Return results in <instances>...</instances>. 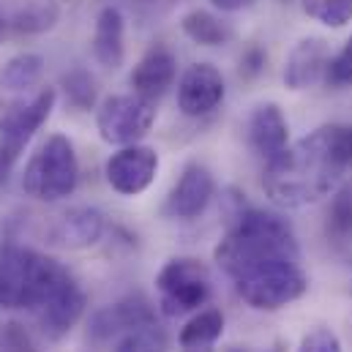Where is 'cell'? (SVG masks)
I'll return each mask as SVG.
<instances>
[{
	"mask_svg": "<svg viewBox=\"0 0 352 352\" xmlns=\"http://www.w3.org/2000/svg\"><path fill=\"white\" fill-rule=\"evenodd\" d=\"M213 257L232 278L241 300L257 311L284 309L309 289L298 238L278 213L260 208L241 210Z\"/></svg>",
	"mask_w": 352,
	"mask_h": 352,
	"instance_id": "6da1fadb",
	"label": "cell"
},
{
	"mask_svg": "<svg viewBox=\"0 0 352 352\" xmlns=\"http://www.w3.org/2000/svg\"><path fill=\"white\" fill-rule=\"evenodd\" d=\"M352 164V129L328 123L287 145L265 164V194L281 208H303L328 197Z\"/></svg>",
	"mask_w": 352,
	"mask_h": 352,
	"instance_id": "7a4b0ae2",
	"label": "cell"
},
{
	"mask_svg": "<svg viewBox=\"0 0 352 352\" xmlns=\"http://www.w3.org/2000/svg\"><path fill=\"white\" fill-rule=\"evenodd\" d=\"M72 276V270L58 260L19 246H0V309L8 311H38L52 292Z\"/></svg>",
	"mask_w": 352,
	"mask_h": 352,
	"instance_id": "3957f363",
	"label": "cell"
},
{
	"mask_svg": "<svg viewBox=\"0 0 352 352\" xmlns=\"http://www.w3.org/2000/svg\"><path fill=\"white\" fill-rule=\"evenodd\" d=\"M80 183V159L69 137L52 134L28 159L22 170V191L38 202H58L74 194Z\"/></svg>",
	"mask_w": 352,
	"mask_h": 352,
	"instance_id": "277c9868",
	"label": "cell"
},
{
	"mask_svg": "<svg viewBox=\"0 0 352 352\" xmlns=\"http://www.w3.org/2000/svg\"><path fill=\"white\" fill-rule=\"evenodd\" d=\"M156 289H159V306L167 317L197 311L210 300L213 292V278L205 263L194 257H173L170 263L156 276Z\"/></svg>",
	"mask_w": 352,
	"mask_h": 352,
	"instance_id": "5b68a950",
	"label": "cell"
},
{
	"mask_svg": "<svg viewBox=\"0 0 352 352\" xmlns=\"http://www.w3.org/2000/svg\"><path fill=\"white\" fill-rule=\"evenodd\" d=\"M156 120V101L137 93L107 96L96 109V129L109 145H137Z\"/></svg>",
	"mask_w": 352,
	"mask_h": 352,
	"instance_id": "8992f818",
	"label": "cell"
},
{
	"mask_svg": "<svg viewBox=\"0 0 352 352\" xmlns=\"http://www.w3.org/2000/svg\"><path fill=\"white\" fill-rule=\"evenodd\" d=\"M55 101H58L55 88H41L30 98H19V101L8 104V109L0 118V156H6L8 162L16 164L25 145L50 120Z\"/></svg>",
	"mask_w": 352,
	"mask_h": 352,
	"instance_id": "52a82bcc",
	"label": "cell"
},
{
	"mask_svg": "<svg viewBox=\"0 0 352 352\" xmlns=\"http://www.w3.org/2000/svg\"><path fill=\"white\" fill-rule=\"evenodd\" d=\"M156 173H159V153L140 142L115 151L104 164L107 183L112 186V191L123 197H140L142 191H148L151 183L156 180Z\"/></svg>",
	"mask_w": 352,
	"mask_h": 352,
	"instance_id": "ba28073f",
	"label": "cell"
},
{
	"mask_svg": "<svg viewBox=\"0 0 352 352\" xmlns=\"http://www.w3.org/2000/svg\"><path fill=\"white\" fill-rule=\"evenodd\" d=\"M213 197H216V180L210 170L199 162H191L183 167L173 191L167 194L164 216L177 221H194L208 210Z\"/></svg>",
	"mask_w": 352,
	"mask_h": 352,
	"instance_id": "9c48e42d",
	"label": "cell"
},
{
	"mask_svg": "<svg viewBox=\"0 0 352 352\" xmlns=\"http://www.w3.org/2000/svg\"><path fill=\"white\" fill-rule=\"evenodd\" d=\"M224 74L213 63H191L177 82V107L186 118H202L224 101Z\"/></svg>",
	"mask_w": 352,
	"mask_h": 352,
	"instance_id": "30bf717a",
	"label": "cell"
},
{
	"mask_svg": "<svg viewBox=\"0 0 352 352\" xmlns=\"http://www.w3.org/2000/svg\"><path fill=\"white\" fill-rule=\"evenodd\" d=\"M177 80V58L175 52L164 44L156 41L148 47V52L140 58V63L131 72V88L137 96L159 101Z\"/></svg>",
	"mask_w": 352,
	"mask_h": 352,
	"instance_id": "8fae6325",
	"label": "cell"
},
{
	"mask_svg": "<svg viewBox=\"0 0 352 352\" xmlns=\"http://www.w3.org/2000/svg\"><path fill=\"white\" fill-rule=\"evenodd\" d=\"M85 314V292L77 284L74 276H69L55 292L52 298L36 311V320L41 325V331L50 339H63Z\"/></svg>",
	"mask_w": 352,
	"mask_h": 352,
	"instance_id": "7c38bea8",
	"label": "cell"
},
{
	"mask_svg": "<svg viewBox=\"0 0 352 352\" xmlns=\"http://www.w3.org/2000/svg\"><path fill=\"white\" fill-rule=\"evenodd\" d=\"M328 63H331V52H328L325 38L306 36L287 55V63H284V85L289 90L311 88L320 80H325Z\"/></svg>",
	"mask_w": 352,
	"mask_h": 352,
	"instance_id": "4fadbf2b",
	"label": "cell"
},
{
	"mask_svg": "<svg viewBox=\"0 0 352 352\" xmlns=\"http://www.w3.org/2000/svg\"><path fill=\"white\" fill-rule=\"evenodd\" d=\"M60 19V0H0V30L41 36Z\"/></svg>",
	"mask_w": 352,
	"mask_h": 352,
	"instance_id": "5bb4252c",
	"label": "cell"
},
{
	"mask_svg": "<svg viewBox=\"0 0 352 352\" xmlns=\"http://www.w3.org/2000/svg\"><path fill=\"white\" fill-rule=\"evenodd\" d=\"M148 322H156V314L151 309V303L142 298V295H129L101 311L93 314L90 320V336L96 342H109L112 336H120L131 328H140V325H148Z\"/></svg>",
	"mask_w": 352,
	"mask_h": 352,
	"instance_id": "9a60e30c",
	"label": "cell"
},
{
	"mask_svg": "<svg viewBox=\"0 0 352 352\" xmlns=\"http://www.w3.org/2000/svg\"><path fill=\"white\" fill-rule=\"evenodd\" d=\"M90 50L98 66L115 72L126 60V16L118 6H104L93 22Z\"/></svg>",
	"mask_w": 352,
	"mask_h": 352,
	"instance_id": "2e32d148",
	"label": "cell"
},
{
	"mask_svg": "<svg viewBox=\"0 0 352 352\" xmlns=\"http://www.w3.org/2000/svg\"><path fill=\"white\" fill-rule=\"evenodd\" d=\"M249 145L254 148V153L260 159H265V164L287 151L289 126H287V118L278 104L265 101L260 107H254V112L249 118Z\"/></svg>",
	"mask_w": 352,
	"mask_h": 352,
	"instance_id": "e0dca14e",
	"label": "cell"
},
{
	"mask_svg": "<svg viewBox=\"0 0 352 352\" xmlns=\"http://www.w3.org/2000/svg\"><path fill=\"white\" fill-rule=\"evenodd\" d=\"M107 221L104 213L96 208H72L55 219L50 227V238L55 246L63 249H90L104 238Z\"/></svg>",
	"mask_w": 352,
	"mask_h": 352,
	"instance_id": "ac0fdd59",
	"label": "cell"
},
{
	"mask_svg": "<svg viewBox=\"0 0 352 352\" xmlns=\"http://www.w3.org/2000/svg\"><path fill=\"white\" fill-rule=\"evenodd\" d=\"M180 30L199 47H221L232 41V28L205 8H191L180 19Z\"/></svg>",
	"mask_w": 352,
	"mask_h": 352,
	"instance_id": "d6986e66",
	"label": "cell"
},
{
	"mask_svg": "<svg viewBox=\"0 0 352 352\" xmlns=\"http://www.w3.org/2000/svg\"><path fill=\"white\" fill-rule=\"evenodd\" d=\"M41 77H44V58L38 52H19L3 66L0 85L14 93H25V90L36 88Z\"/></svg>",
	"mask_w": 352,
	"mask_h": 352,
	"instance_id": "ffe728a7",
	"label": "cell"
},
{
	"mask_svg": "<svg viewBox=\"0 0 352 352\" xmlns=\"http://www.w3.org/2000/svg\"><path fill=\"white\" fill-rule=\"evenodd\" d=\"M224 333V314L219 309H202L180 328V347H213Z\"/></svg>",
	"mask_w": 352,
	"mask_h": 352,
	"instance_id": "44dd1931",
	"label": "cell"
},
{
	"mask_svg": "<svg viewBox=\"0 0 352 352\" xmlns=\"http://www.w3.org/2000/svg\"><path fill=\"white\" fill-rule=\"evenodd\" d=\"M112 352H167V336L156 322H148L120 333Z\"/></svg>",
	"mask_w": 352,
	"mask_h": 352,
	"instance_id": "7402d4cb",
	"label": "cell"
},
{
	"mask_svg": "<svg viewBox=\"0 0 352 352\" xmlns=\"http://www.w3.org/2000/svg\"><path fill=\"white\" fill-rule=\"evenodd\" d=\"M328 235L336 243L352 238V183H344L328 208Z\"/></svg>",
	"mask_w": 352,
	"mask_h": 352,
	"instance_id": "603a6c76",
	"label": "cell"
},
{
	"mask_svg": "<svg viewBox=\"0 0 352 352\" xmlns=\"http://www.w3.org/2000/svg\"><path fill=\"white\" fill-rule=\"evenodd\" d=\"M300 8L306 16L333 30L352 22V0H300Z\"/></svg>",
	"mask_w": 352,
	"mask_h": 352,
	"instance_id": "cb8c5ba5",
	"label": "cell"
},
{
	"mask_svg": "<svg viewBox=\"0 0 352 352\" xmlns=\"http://www.w3.org/2000/svg\"><path fill=\"white\" fill-rule=\"evenodd\" d=\"M60 85L66 90V101L77 109H93L96 107V77L90 74L88 69H72L69 74H63Z\"/></svg>",
	"mask_w": 352,
	"mask_h": 352,
	"instance_id": "d4e9b609",
	"label": "cell"
},
{
	"mask_svg": "<svg viewBox=\"0 0 352 352\" xmlns=\"http://www.w3.org/2000/svg\"><path fill=\"white\" fill-rule=\"evenodd\" d=\"M325 82L333 85V88L352 85V36L347 38V44L342 47V52L336 58H331L328 72H325Z\"/></svg>",
	"mask_w": 352,
	"mask_h": 352,
	"instance_id": "484cf974",
	"label": "cell"
},
{
	"mask_svg": "<svg viewBox=\"0 0 352 352\" xmlns=\"http://www.w3.org/2000/svg\"><path fill=\"white\" fill-rule=\"evenodd\" d=\"M298 352H342V342L331 328H314L303 336Z\"/></svg>",
	"mask_w": 352,
	"mask_h": 352,
	"instance_id": "4316f807",
	"label": "cell"
},
{
	"mask_svg": "<svg viewBox=\"0 0 352 352\" xmlns=\"http://www.w3.org/2000/svg\"><path fill=\"white\" fill-rule=\"evenodd\" d=\"M265 63H267V52L260 44H249L241 55V77L243 80H254L257 74H263Z\"/></svg>",
	"mask_w": 352,
	"mask_h": 352,
	"instance_id": "83f0119b",
	"label": "cell"
},
{
	"mask_svg": "<svg viewBox=\"0 0 352 352\" xmlns=\"http://www.w3.org/2000/svg\"><path fill=\"white\" fill-rule=\"evenodd\" d=\"M219 11H227V14H235V11H243V8H249L254 0H210Z\"/></svg>",
	"mask_w": 352,
	"mask_h": 352,
	"instance_id": "f1b7e54d",
	"label": "cell"
},
{
	"mask_svg": "<svg viewBox=\"0 0 352 352\" xmlns=\"http://www.w3.org/2000/svg\"><path fill=\"white\" fill-rule=\"evenodd\" d=\"M183 352H213V347H183Z\"/></svg>",
	"mask_w": 352,
	"mask_h": 352,
	"instance_id": "f546056e",
	"label": "cell"
},
{
	"mask_svg": "<svg viewBox=\"0 0 352 352\" xmlns=\"http://www.w3.org/2000/svg\"><path fill=\"white\" fill-rule=\"evenodd\" d=\"M232 352H243V350H232Z\"/></svg>",
	"mask_w": 352,
	"mask_h": 352,
	"instance_id": "4dcf8cb0",
	"label": "cell"
},
{
	"mask_svg": "<svg viewBox=\"0 0 352 352\" xmlns=\"http://www.w3.org/2000/svg\"><path fill=\"white\" fill-rule=\"evenodd\" d=\"M0 36H3V30H0Z\"/></svg>",
	"mask_w": 352,
	"mask_h": 352,
	"instance_id": "1f68e13d",
	"label": "cell"
},
{
	"mask_svg": "<svg viewBox=\"0 0 352 352\" xmlns=\"http://www.w3.org/2000/svg\"><path fill=\"white\" fill-rule=\"evenodd\" d=\"M350 167H352V164H350Z\"/></svg>",
	"mask_w": 352,
	"mask_h": 352,
	"instance_id": "d6a6232c",
	"label": "cell"
}]
</instances>
